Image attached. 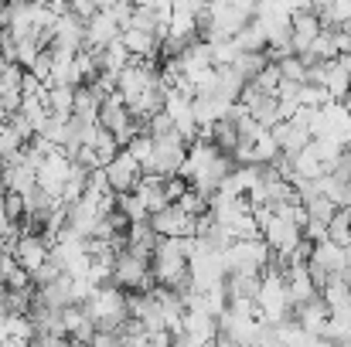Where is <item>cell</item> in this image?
I'll return each instance as SVG.
<instances>
[{
	"label": "cell",
	"mask_w": 351,
	"mask_h": 347,
	"mask_svg": "<svg viewBox=\"0 0 351 347\" xmlns=\"http://www.w3.org/2000/svg\"><path fill=\"white\" fill-rule=\"evenodd\" d=\"M82 307L89 310V317L96 320V327H99V331H119V327L130 320L126 290L117 286V283H103V286H96V290L86 296V303H82Z\"/></svg>",
	"instance_id": "6da1fadb"
},
{
	"label": "cell",
	"mask_w": 351,
	"mask_h": 347,
	"mask_svg": "<svg viewBox=\"0 0 351 347\" xmlns=\"http://www.w3.org/2000/svg\"><path fill=\"white\" fill-rule=\"evenodd\" d=\"M273 252L269 245L259 238H235L232 245L226 248V269L229 272H263L269 266Z\"/></svg>",
	"instance_id": "7a4b0ae2"
},
{
	"label": "cell",
	"mask_w": 351,
	"mask_h": 347,
	"mask_svg": "<svg viewBox=\"0 0 351 347\" xmlns=\"http://www.w3.org/2000/svg\"><path fill=\"white\" fill-rule=\"evenodd\" d=\"M72 170H75V160H72L65 150H51V153H45L41 164H38V188L62 201V191H65Z\"/></svg>",
	"instance_id": "3957f363"
},
{
	"label": "cell",
	"mask_w": 351,
	"mask_h": 347,
	"mask_svg": "<svg viewBox=\"0 0 351 347\" xmlns=\"http://www.w3.org/2000/svg\"><path fill=\"white\" fill-rule=\"evenodd\" d=\"M10 255L17 259V266H24L31 276L51 259V242L41 231H21L17 242L10 245Z\"/></svg>",
	"instance_id": "277c9868"
},
{
	"label": "cell",
	"mask_w": 351,
	"mask_h": 347,
	"mask_svg": "<svg viewBox=\"0 0 351 347\" xmlns=\"http://www.w3.org/2000/svg\"><path fill=\"white\" fill-rule=\"evenodd\" d=\"M263 242L269 245L273 255H290V252L304 242V229H300L293 218H287V215H273V218L263 225Z\"/></svg>",
	"instance_id": "5b68a950"
},
{
	"label": "cell",
	"mask_w": 351,
	"mask_h": 347,
	"mask_svg": "<svg viewBox=\"0 0 351 347\" xmlns=\"http://www.w3.org/2000/svg\"><path fill=\"white\" fill-rule=\"evenodd\" d=\"M106 177H110L113 194H133L136 184L143 181V164H140L130 150H119L117 160L106 167Z\"/></svg>",
	"instance_id": "8992f818"
},
{
	"label": "cell",
	"mask_w": 351,
	"mask_h": 347,
	"mask_svg": "<svg viewBox=\"0 0 351 347\" xmlns=\"http://www.w3.org/2000/svg\"><path fill=\"white\" fill-rule=\"evenodd\" d=\"M321 31H324V21H321V14L314 7L293 10L290 14V44H293V55H307L311 44H314V38Z\"/></svg>",
	"instance_id": "52a82bcc"
},
{
	"label": "cell",
	"mask_w": 351,
	"mask_h": 347,
	"mask_svg": "<svg viewBox=\"0 0 351 347\" xmlns=\"http://www.w3.org/2000/svg\"><path fill=\"white\" fill-rule=\"evenodd\" d=\"M150 225H154V231H157L160 238H191V235L198 231V218L184 215L178 205H167L164 211L150 215Z\"/></svg>",
	"instance_id": "ba28073f"
},
{
	"label": "cell",
	"mask_w": 351,
	"mask_h": 347,
	"mask_svg": "<svg viewBox=\"0 0 351 347\" xmlns=\"http://www.w3.org/2000/svg\"><path fill=\"white\" fill-rule=\"evenodd\" d=\"M119 34H123V24H119L110 10H99V14H96V17L86 24V48L103 51L110 41H117Z\"/></svg>",
	"instance_id": "9c48e42d"
},
{
	"label": "cell",
	"mask_w": 351,
	"mask_h": 347,
	"mask_svg": "<svg viewBox=\"0 0 351 347\" xmlns=\"http://www.w3.org/2000/svg\"><path fill=\"white\" fill-rule=\"evenodd\" d=\"M311 266L324 269L328 276L348 272V248L338 245V242H331V238H324V242L314 245V252H311Z\"/></svg>",
	"instance_id": "30bf717a"
},
{
	"label": "cell",
	"mask_w": 351,
	"mask_h": 347,
	"mask_svg": "<svg viewBox=\"0 0 351 347\" xmlns=\"http://www.w3.org/2000/svg\"><path fill=\"white\" fill-rule=\"evenodd\" d=\"M119 41L126 44V51L133 55V58H154V55H160V34H150V31H140V27H123V34H119Z\"/></svg>",
	"instance_id": "8fae6325"
},
{
	"label": "cell",
	"mask_w": 351,
	"mask_h": 347,
	"mask_svg": "<svg viewBox=\"0 0 351 347\" xmlns=\"http://www.w3.org/2000/svg\"><path fill=\"white\" fill-rule=\"evenodd\" d=\"M287 290H290L293 307H300V303H307V300L321 296V290L314 286V279H311V269H307V266H290V269H287Z\"/></svg>",
	"instance_id": "7c38bea8"
},
{
	"label": "cell",
	"mask_w": 351,
	"mask_h": 347,
	"mask_svg": "<svg viewBox=\"0 0 351 347\" xmlns=\"http://www.w3.org/2000/svg\"><path fill=\"white\" fill-rule=\"evenodd\" d=\"M45 103H48V113L51 116L72 119V110H75V86H48Z\"/></svg>",
	"instance_id": "4fadbf2b"
},
{
	"label": "cell",
	"mask_w": 351,
	"mask_h": 347,
	"mask_svg": "<svg viewBox=\"0 0 351 347\" xmlns=\"http://www.w3.org/2000/svg\"><path fill=\"white\" fill-rule=\"evenodd\" d=\"M130 62H133V55L126 51V44H123L119 38L117 41H110V44L99 51V65H103V72H110V75H119Z\"/></svg>",
	"instance_id": "5bb4252c"
},
{
	"label": "cell",
	"mask_w": 351,
	"mask_h": 347,
	"mask_svg": "<svg viewBox=\"0 0 351 347\" xmlns=\"http://www.w3.org/2000/svg\"><path fill=\"white\" fill-rule=\"evenodd\" d=\"M89 146H93V153H96L99 167H110V164L117 160V153L123 150V146L117 143V136H113V133H106L103 126H99V133H96V140H93Z\"/></svg>",
	"instance_id": "9a60e30c"
},
{
	"label": "cell",
	"mask_w": 351,
	"mask_h": 347,
	"mask_svg": "<svg viewBox=\"0 0 351 347\" xmlns=\"http://www.w3.org/2000/svg\"><path fill=\"white\" fill-rule=\"evenodd\" d=\"M174 205H178L184 215H191V218H202V215H208V211H212V198H208V194H202V191H195V188H188Z\"/></svg>",
	"instance_id": "2e32d148"
},
{
	"label": "cell",
	"mask_w": 351,
	"mask_h": 347,
	"mask_svg": "<svg viewBox=\"0 0 351 347\" xmlns=\"http://www.w3.org/2000/svg\"><path fill=\"white\" fill-rule=\"evenodd\" d=\"M276 157H280V143L269 129H263L252 143V164H276Z\"/></svg>",
	"instance_id": "e0dca14e"
},
{
	"label": "cell",
	"mask_w": 351,
	"mask_h": 347,
	"mask_svg": "<svg viewBox=\"0 0 351 347\" xmlns=\"http://www.w3.org/2000/svg\"><path fill=\"white\" fill-rule=\"evenodd\" d=\"M117 208L130 218V222H147L150 218V211H147V205L136 198V194H119V201H117Z\"/></svg>",
	"instance_id": "ac0fdd59"
},
{
	"label": "cell",
	"mask_w": 351,
	"mask_h": 347,
	"mask_svg": "<svg viewBox=\"0 0 351 347\" xmlns=\"http://www.w3.org/2000/svg\"><path fill=\"white\" fill-rule=\"evenodd\" d=\"M307 68H311V65H307L300 55H290V58H283V62H280V72H283V79H290V82H300V86L307 82Z\"/></svg>",
	"instance_id": "d6986e66"
},
{
	"label": "cell",
	"mask_w": 351,
	"mask_h": 347,
	"mask_svg": "<svg viewBox=\"0 0 351 347\" xmlns=\"http://www.w3.org/2000/svg\"><path fill=\"white\" fill-rule=\"evenodd\" d=\"M62 276H65V266L51 255V259H48V262L34 272V286H38V290H41V286H51V283H55V279H62Z\"/></svg>",
	"instance_id": "ffe728a7"
},
{
	"label": "cell",
	"mask_w": 351,
	"mask_h": 347,
	"mask_svg": "<svg viewBox=\"0 0 351 347\" xmlns=\"http://www.w3.org/2000/svg\"><path fill=\"white\" fill-rule=\"evenodd\" d=\"M93 347H123V337H119V331H96Z\"/></svg>",
	"instance_id": "44dd1931"
},
{
	"label": "cell",
	"mask_w": 351,
	"mask_h": 347,
	"mask_svg": "<svg viewBox=\"0 0 351 347\" xmlns=\"http://www.w3.org/2000/svg\"><path fill=\"white\" fill-rule=\"evenodd\" d=\"M311 347H348V344H341V341H331V337H317Z\"/></svg>",
	"instance_id": "7402d4cb"
},
{
	"label": "cell",
	"mask_w": 351,
	"mask_h": 347,
	"mask_svg": "<svg viewBox=\"0 0 351 347\" xmlns=\"http://www.w3.org/2000/svg\"><path fill=\"white\" fill-rule=\"evenodd\" d=\"M215 347H239L232 341V337H226V334H219V337H215Z\"/></svg>",
	"instance_id": "603a6c76"
},
{
	"label": "cell",
	"mask_w": 351,
	"mask_h": 347,
	"mask_svg": "<svg viewBox=\"0 0 351 347\" xmlns=\"http://www.w3.org/2000/svg\"><path fill=\"white\" fill-rule=\"evenodd\" d=\"M93 3H96L99 10H113V7H117L119 0H93Z\"/></svg>",
	"instance_id": "cb8c5ba5"
},
{
	"label": "cell",
	"mask_w": 351,
	"mask_h": 347,
	"mask_svg": "<svg viewBox=\"0 0 351 347\" xmlns=\"http://www.w3.org/2000/svg\"><path fill=\"white\" fill-rule=\"evenodd\" d=\"M341 31H345V34H348V38H351V21H348V24H345V27H341Z\"/></svg>",
	"instance_id": "d4e9b609"
},
{
	"label": "cell",
	"mask_w": 351,
	"mask_h": 347,
	"mask_svg": "<svg viewBox=\"0 0 351 347\" xmlns=\"http://www.w3.org/2000/svg\"><path fill=\"white\" fill-rule=\"evenodd\" d=\"M3 255H7V248H3V245H0V266H3Z\"/></svg>",
	"instance_id": "484cf974"
},
{
	"label": "cell",
	"mask_w": 351,
	"mask_h": 347,
	"mask_svg": "<svg viewBox=\"0 0 351 347\" xmlns=\"http://www.w3.org/2000/svg\"><path fill=\"white\" fill-rule=\"evenodd\" d=\"M293 347H304V344H293Z\"/></svg>",
	"instance_id": "4316f807"
}]
</instances>
